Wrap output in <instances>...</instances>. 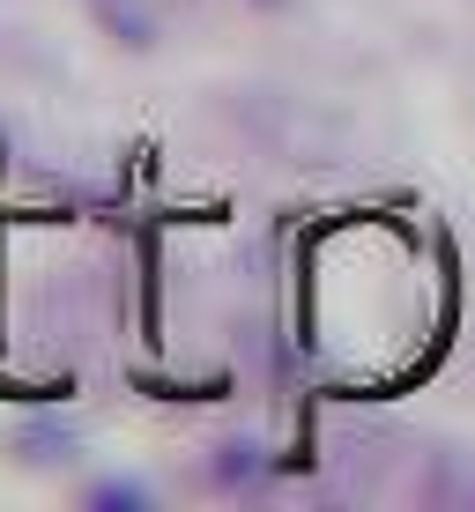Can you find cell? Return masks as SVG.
Segmentation results:
<instances>
[{
	"label": "cell",
	"mask_w": 475,
	"mask_h": 512,
	"mask_svg": "<svg viewBox=\"0 0 475 512\" xmlns=\"http://www.w3.org/2000/svg\"><path fill=\"white\" fill-rule=\"evenodd\" d=\"M67 446H75V431H67V423H60V431L45 423V431H30V438H23L30 461H67Z\"/></svg>",
	"instance_id": "cell-4"
},
{
	"label": "cell",
	"mask_w": 475,
	"mask_h": 512,
	"mask_svg": "<svg viewBox=\"0 0 475 512\" xmlns=\"http://www.w3.org/2000/svg\"><path fill=\"white\" fill-rule=\"evenodd\" d=\"M82 498H90V505H149L156 490H149V483H134V475H104V483H90Z\"/></svg>",
	"instance_id": "cell-2"
},
{
	"label": "cell",
	"mask_w": 475,
	"mask_h": 512,
	"mask_svg": "<svg viewBox=\"0 0 475 512\" xmlns=\"http://www.w3.org/2000/svg\"><path fill=\"white\" fill-rule=\"evenodd\" d=\"M216 475L223 483H253L260 475V446H216Z\"/></svg>",
	"instance_id": "cell-3"
},
{
	"label": "cell",
	"mask_w": 475,
	"mask_h": 512,
	"mask_svg": "<svg viewBox=\"0 0 475 512\" xmlns=\"http://www.w3.org/2000/svg\"><path fill=\"white\" fill-rule=\"evenodd\" d=\"M90 15H97L104 38L127 45V52H149V45H156V30H164L156 0H90Z\"/></svg>",
	"instance_id": "cell-1"
}]
</instances>
